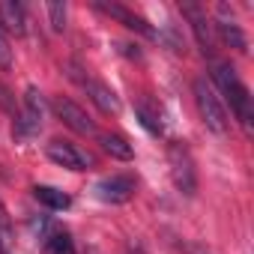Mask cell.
<instances>
[{
  "label": "cell",
  "mask_w": 254,
  "mask_h": 254,
  "mask_svg": "<svg viewBox=\"0 0 254 254\" xmlns=\"http://www.w3.org/2000/svg\"><path fill=\"white\" fill-rule=\"evenodd\" d=\"M186 254H209V251H206V248H200V245H189V248H186Z\"/></svg>",
  "instance_id": "21"
},
{
  "label": "cell",
  "mask_w": 254,
  "mask_h": 254,
  "mask_svg": "<svg viewBox=\"0 0 254 254\" xmlns=\"http://www.w3.org/2000/svg\"><path fill=\"white\" fill-rule=\"evenodd\" d=\"M30 227H33V233H36L42 242H45V239H48V236L57 230V224H54L51 218H33V221H30Z\"/></svg>",
  "instance_id": "19"
},
{
  "label": "cell",
  "mask_w": 254,
  "mask_h": 254,
  "mask_svg": "<svg viewBox=\"0 0 254 254\" xmlns=\"http://www.w3.org/2000/svg\"><path fill=\"white\" fill-rule=\"evenodd\" d=\"M42 245H45V254H75V242H72V236H69L66 230H60V227H57Z\"/></svg>",
  "instance_id": "16"
},
{
  "label": "cell",
  "mask_w": 254,
  "mask_h": 254,
  "mask_svg": "<svg viewBox=\"0 0 254 254\" xmlns=\"http://www.w3.org/2000/svg\"><path fill=\"white\" fill-rule=\"evenodd\" d=\"M42 117H45V102H42V93L36 87H27L24 93V111L21 117L15 120V138H30L42 129Z\"/></svg>",
  "instance_id": "5"
},
{
  "label": "cell",
  "mask_w": 254,
  "mask_h": 254,
  "mask_svg": "<svg viewBox=\"0 0 254 254\" xmlns=\"http://www.w3.org/2000/svg\"><path fill=\"white\" fill-rule=\"evenodd\" d=\"M12 236H15V230H12V218H9V212H6V206H3V200H0V245H12Z\"/></svg>",
  "instance_id": "18"
},
{
  "label": "cell",
  "mask_w": 254,
  "mask_h": 254,
  "mask_svg": "<svg viewBox=\"0 0 254 254\" xmlns=\"http://www.w3.org/2000/svg\"><path fill=\"white\" fill-rule=\"evenodd\" d=\"M45 153H48V159H51L54 165L69 168V171H87V168L96 165V159H93L90 153H84V150H78L75 144L60 141V138H54V141L45 147Z\"/></svg>",
  "instance_id": "7"
},
{
  "label": "cell",
  "mask_w": 254,
  "mask_h": 254,
  "mask_svg": "<svg viewBox=\"0 0 254 254\" xmlns=\"http://www.w3.org/2000/svg\"><path fill=\"white\" fill-rule=\"evenodd\" d=\"M135 114H138V120H141V126L150 132V135H162V114H159V108H153L150 102H138L135 105Z\"/></svg>",
  "instance_id": "15"
},
{
  "label": "cell",
  "mask_w": 254,
  "mask_h": 254,
  "mask_svg": "<svg viewBox=\"0 0 254 254\" xmlns=\"http://www.w3.org/2000/svg\"><path fill=\"white\" fill-rule=\"evenodd\" d=\"M168 165H171V180H174L177 191L186 194V197H194V191H197V171H194V159H191L189 147L174 141L171 150H168Z\"/></svg>",
  "instance_id": "2"
},
{
  "label": "cell",
  "mask_w": 254,
  "mask_h": 254,
  "mask_svg": "<svg viewBox=\"0 0 254 254\" xmlns=\"http://www.w3.org/2000/svg\"><path fill=\"white\" fill-rule=\"evenodd\" d=\"M212 30H215V33H218V39H221L227 48H233L236 54H245V51H248L245 33L239 30V24H236V21H230V18H227V6H218V18H215Z\"/></svg>",
  "instance_id": "10"
},
{
  "label": "cell",
  "mask_w": 254,
  "mask_h": 254,
  "mask_svg": "<svg viewBox=\"0 0 254 254\" xmlns=\"http://www.w3.org/2000/svg\"><path fill=\"white\" fill-rule=\"evenodd\" d=\"M129 254H147V251H144V248H141V245L135 242V245H129Z\"/></svg>",
  "instance_id": "22"
},
{
  "label": "cell",
  "mask_w": 254,
  "mask_h": 254,
  "mask_svg": "<svg viewBox=\"0 0 254 254\" xmlns=\"http://www.w3.org/2000/svg\"><path fill=\"white\" fill-rule=\"evenodd\" d=\"M33 197H36L39 203H45L48 209H69V206H72V197H69L66 191L54 189V186H36V189H33Z\"/></svg>",
  "instance_id": "14"
},
{
  "label": "cell",
  "mask_w": 254,
  "mask_h": 254,
  "mask_svg": "<svg viewBox=\"0 0 254 254\" xmlns=\"http://www.w3.org/2000/svg\"><path fill=\"white\" fill-rule=\"evenodd\" d=\"M180 12L183 18L189 21L194 39H197V48L206 54V57H215V33H212V21L206 18V12L194 3V0H186V3H180Z\"/></svg>",
  "instance_id": "4"
},
{
  "label": "cell",
  "mask_w": 254,
  "mask_h": 254,
  "mask_svg": "<svg viewBox=\"0 0 254 254\" xmlns=\"http://www.w3.org/2000/svg\"><path fill=\"white\" fill-rule=\"evenodd\" d=\"M66 15H69V6L60 3V0H51L48 3V18H51V30L63 33L66 30Z\"/></svg>",
  "instance_id": "17"
},
{
  "label": "cell",
  "mask_w": 254,
  "mask_h": 254,
  "mask_svg": "<svg viewBox=\"0 0 254 254\" xmlns=\"http://www.w3.org/2000/svg\"><path fill=\"white\" fill-rule=\"evenodd\" d=\"M51 111H54V117L63 123V126H69L72 132H78V135H96V123L87 117V111L81 108V105H75L72 99H63V96H57L54 102H51Z\"/></svg>",
  "instance_id": "6"
},
{
  "label": "cell",
  "mask_w": 254,
  "mask_h": 254,
  "mask_svg": "<svg viewBox=\"0 0 254 254\" xmlns=\"http://www.w3.org/2000/svg\"><path fill=\"white\" fill-rule=\"evenodd\" d=\"M0 21L12 36H24L27 33V18H24V6L15 0H3L0 3Z\"/></svg>",
  "instance_id": "12"
},
{
  "label": "cell",
  "mask_w": 254,
  "mask_h": 254,
  "mask_svg": "<svg viewBox=\"0 0 254 254\" xmlns=\"http://www.w3.org/2000/svg\"><path fill=\"white\" fill-rule=\"evenodd\" d=\"M99 144H102V150H105L108 156H114V159H120V162H129V159L135 156L132 144L126 141L123 135H114V132H105V135H99Z\"/></svg>",
  "instance_id": "13"
},
{
  "label": "cell",
  "mask_w": 254,
  "mask_h": 254,
  "mask_svg": "<svg viewBox=\"0 0 254 254\" xmlns=\"http://www.w3.org/2000/svg\"><path fill=\"white\" fill-rule=\"evenodd\" d=\"M212 78L218 84V90L224 93V99L230 102V111L236 114V120L242 123V129L251 135V120H254V108H251V93L248 87L239 81L236 69L230 63H212Z\"/></svg>",
  "instance_id": "1"
},
{
  "label": "cell",
  "mask_w": 254,
  "mask_h": 254,
  "mask_svg": "<svg viewBox=\"0 0 254 254\" xmlns=\"http://www.w3.org/2000/svg\"><path fill=\"white\" fill-rule=\"evenodd\" d=\"M99 12H105L108 18H114V21H120L123 27H129V30H135V33H141V36H156V30L147 24V18H141L138 12H132V9H126L123 3H105V0H96L93 3Z\"/></svg>",
  "instance_id": "8"
},
{
  "label": "cell",
  "mask_w": 254,
  "mask_h": 254,
  "mask_svg": "<svg viewBox=\"0 0 254 254\" xmlns=\"http://www.w3.org/2000/svg\"><path fill=\"white\" fill-rule=\"evenodd\" d=\"M12 66V48L3 36V30H0V69H9Z\"/></svg>",
  "instance_id": "20"
},
{
  "label": "cell",
  "mask_w": 254,
  "mask_h": 254,
  "mask_svg": "<svg viewBox=\"0 0 254 254\" xmlns=\"http://www.w3.org/2000/svg\"><path fill=\"white\" fill-rule=\"evenodd\" d=\"M96 194L105 203H126V200L135 194V177H129V174H114V177H108V180H102L96 186Z\"/></svg>",
  "instance_id": "9"
},
{
  "label": "cell",
  "mask_w": 254,
  "mask_h": 254,
  "mask_svg": "<svg viewBox=\"0 0 254 254\" xmlns=\"http://www.w3.org/2000/svg\"><path fill=\"white\" fill-rule=\"evenodd\" d=\"M194 102H197V111H200V120L206 123V129L215 135H227V111L218 102V96L212 93V87L206 84V78L194 81Z\"/></svg>",
  "instance_id": "3"
},
{
  "label": "cell",
  "mask_w": 254,
  "mask_h": 254,
  "mask_svg": "<svg viewBox=\"0 0 254 254\" xmlns=\"http://www.w3.org/2000/svg\"><path fill=\"white\" fill-rule=\"evenodd\" d=\"M81 84H84V90H87L90 102H93L102 114H120V99H117V93H114L108 84L93 81V78H84Z\"/></svg>",
  "instance_id": "11"
}]
</instances>
